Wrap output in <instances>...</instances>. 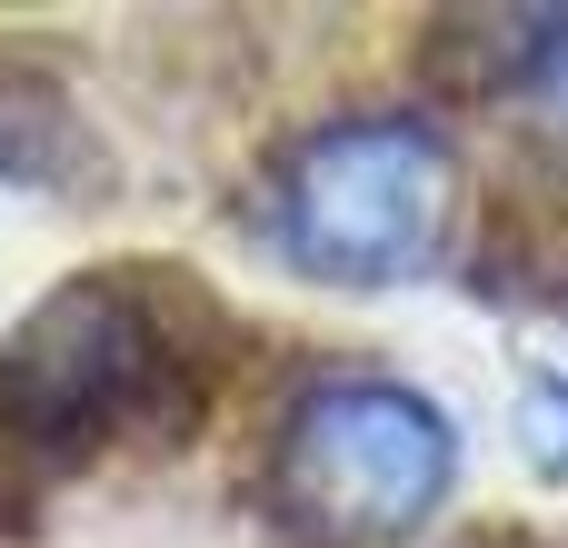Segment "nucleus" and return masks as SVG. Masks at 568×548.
Instances as JSON below:
<instances>
[{
	"label": "nucleus",
	"mask_w": 568,
	"mask_h": 548,
	"mask_svg": "<svg viewBox=\"0 0 568 548\" xmlns=\"http://www.w3.org/2000/svg\"><path fill=\"white\" fill-rule=\"evenodd\" d=\"M509 90H519L529 130H539L549 150H568V20H529V30H519Z\"/></svg>",
	"instance_id": "obj_5"
},
{
	"label": "nucleus",
	"mask_w": 568,
	"mask_h": 548,
	"mask_svg": "<svg viewBox=\"0 0 568 548\" xmlns=\"http://www.w3.org/2000/svg\"><path fill=\"white\" fill-rule=\"evenodd\" d=\"M200 399V359L160 319L130 270L60 280L0 339V439L10 449H90L120 419H180Z\"/></svg>",
	"instance_id": "obj_1"
},
{
	"label": "nucleus",
	"mask_w": 568,
	"mask_h": 548,
	"mask_svg": "<svg viewBox=\"0 0 568 548\" xmlns=\"http://www.w3.org/2000/svg\"><path fill=\"white\" fill-rule=\"evenodd\" d=\"M449 240V150L419 120H329L280 170V250L329 290H389Z\"/></svg>",
	"instance_id": "obj_2"
},
{
	"label": "nucleus",
	"mask_w": 568,
	"mask_h": 548,
	"mask_svg": "<svg viewBox=\"0 0 568 548\" xmlns=\"http://www.w3.org/2000/svg\"><path fill=\"white\" fill-rule=\"evenodd\" d=\"M519 459L539 479H568V379H529L519 389Z\"/></svg>",
	"instance_id": "obj_6"
},
{
	"label": "nucleus",
	"mask_w": 568,
	"mask_h": 548,
	"mask_svg": "<svg viewBox=\"0 0 568 548\" xmlns=\"http://www.w3.org/2000/svg\"><path fill=\"white\" fill-rule=\"evenodd\" d=\"M449 489V419L399 379H320L280 429V509L320 548L409 539Z\"/></svg>",
	"instance_id": "obj_3"
},
{
	"label": "nucleus",
	"mask_w": 568,
	"mask_h": 548,
	"mask_svg": "<svg viewBox=\"0 0 568 548\" xmlns=\"http://www.w3.org/2000/svg\"><path fill=\"white\" fill-rule=\"evenodd\" d=\"M0 180H20V190H90L100 180V150H90L70 90L20 50H0Z\"/></svg>",
	"instance_id": "obj_4"
},
{
	"label": "nucleus",
	"mask_w": 568,
	"mask_h": 548,
	"mask_svg": "<svg viewBox=\"0 0 568 548\" xmlns=\"http://www.w3.org/2000/svg\"><path fill=\"white\" fill-rule=\"evenodd\" d=\"M20 519H30V479H20V469H10V459H0V539H10V529H20Z\"/></svg>",
	"instance_id": "obj_7"
}]
</instances>
